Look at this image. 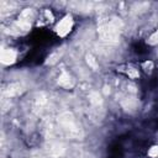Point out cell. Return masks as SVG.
Returning a JSON list of instances; mask_svg holds the SVG:
<instances>
[{
  "mask_svg": "<svg viewBox=\"0 0 158 158\" xmlns=\"http://www.w3.org/2000/svg\"><path fill=\"white\" fill-rule=\"evenodd\" d=\"M73 26H74V19L72 15L68 14L59 20V22L54 27V31L59 37H65L72 32Z\"/></svg>",
  "mask_w": 158,
  "mask_h": 158,
  "instance_id": "obj_1",
  "label": "cell"
},
{
  "mask_svg": "<svg viewBox=\"0 0 158 158\" xmlns=\"http://www.w3.org/2000/svg\"><path fill=\"white\" fill-rule=\"evenodd\" d=\"M63 52H64L63 49H56L54 52H52V53L47 57L44 64H46V65H52V64L57 63V62L59 60V58L63 56Z\"/></svg>",
  "mask_w": 158,
  "mask_h": 158,
  "instance_id": "obj_6",
  "label": "cell"
},
{
  "mask_svg": "<svg viewBox=\"0 0 158 158\" xmlns=\"http://www.w3.org/2000/svg\"><path fill=\"white\" fill-rule=\"evenodd\" d=\"M147 44H149V46H157V44H158V28L148 37Z\"/></svg>",
  "mask_w": 158,
  "mask_h": 158,
  "instance_id": "obj_9",
  "label": "cell"
},
{
  "mask_svg": "<svg viewBox=\"0 0 158 158\" xmlns=\"http://www.w3.org/2000/svg\"><path fill=\"white\" fill-rule=\"evenodd\" d=\"M117 72L125 74L130 79H137V78H139V69L137 67H135L133 64H123V65H120V67H117Z\"/></svg>",
  "mask_w": 158,
  "mask_h": 158,
  "instance_id": "obj_4",
  "label": "cell"
},
{
  "mask_svg": "<svg viewBox=\"0 0 158 158\" xmlns=\"http://www.w3.org/2000/svg\"><path fill=\"white\" fill-rule=\"evenodd\" d=\"M86 63H88V65H89V67H91L94 70H96V69H98L96 59H95L91 54H88V56H86Z\"/></svg>",
  "mask_w": 158,
  "mask_h": 158,
  "instance_id": "obj_10",
  "label": "cell"
},
{
  "mask_svg": "<svg viewBox=\"0 0 158 158\" xmlns=\"http://www.w3.org/2000/svg\"><path fill=\"white\" fill-rule=\"evenodd\" d=\"M141 68L144 70V73L147 74H151L153 72V68H154V64L152 60H144L142 64H141Z\"/></svg>",
  "mask_w": 158,
  "mask_h": 158,
  "instance_id": "obj_8",
  "label": "cell"
},
{
  "mask_svg": "<svg viewBox=\"0 0 158 158\" xmlns=\"http://www.w3.org/2000/svg\"><path fill=\"white\" fill-rule=\"evenodd\" d=\"M100 35L106 41H116L118 37V28L114 23H106L99 28Z\"/></svg>",
  "mask_w": 158,
  "mask_h": 158,
  "instance_id": "obj_2",
  "label": "cell"
},
{
  "mask_svg": "<svg viewBox=\"0 0 158 158\" xmlns=\"http://www.w3.org/2000/svg\"><path fill=\"white\" fill-rule=\"evenodd\" d=\"M58 84H59L62 88H64V89H70V88H73V85H74V79L72 78V75H70L69 73L63 72V73L59 75V78H58Z\"/></svg>",
  "mask_w": 158,
  "mask_h": 158,
  "instance_id": "obj_5",
  "label": "cell"
},
{
  "mask_svg": "<svg viewBox=\"0 0 158 158\" xmlns=\"http://www.w3.org/2000/svg\"><path fill=\"white\" fill-rule=\"evenodd\" d=\"M147 154H148V157H151V158H157V157H158V144L152 146V147L148 149Z\"/></svg>",
  "mask_w": 158,
  "mask_h": 158,
  "instance_id": "obj_11",
  "label": "cell"
},
{
  "mask_svg": "<svg viewBox=\"0 0 158 158\" xmlns=\"http://www.w3.org/2000/svg\"><path fill=\"white\" fill-rule=\"evenodd\" d=\"M17 59V52L14 48H4L0 54V62L4 65H11Z\"/></svg>",
  "mask_w": 158,
  "mask_h": 158,
  "instance_id": "obj_3",
  "label": "cell"
},
{
  "mask_svg": "<svg viewBox=\"0 0 158 158\" xmlns=\"http://www.w3.org/2000/svg\"><path fill=\"white\" fill-rule=\"evenodd\" d=\"M21 91H22V88H21V85L17 84V83H12V84H10V85L7 86V89H5V94H6L7 96H16V95H19Z\"/></svg>",
  "mask_w": 158,
  "mask_h": 158,
  "instance_id": "obj_7",
  "label": "cell"
}]
</instances>
